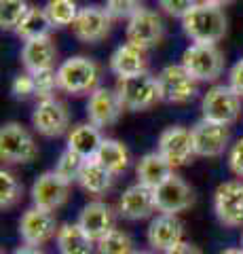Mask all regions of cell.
<instances>
[{
    "mask_svg": "<svg viewBox=\"0 0 243 254\" xmlns=\"http://www.w3.org/2000/svg\"><path fill=\"white\" fill-rule=\"evenodd\" d=\"M216 218L226 227H243V182L226 180L214 193Z\"/></svg>",
    "mask_w": 243,
    "mask_h": 254,
    "instance_id": "14",
    "label": "cell"
},
{
    "mask_svg": "<svg viewBox=\"0 0 243 254\" xmlns=\"http://www.w3.org/2000/svg\"><path fill=\"white\" fill-rule=\"evenodd\" d=\"M146 51H142L140 47L136 45H129L125 43L121 47H116L110 55V70L119 76H136V74H142L148 72V62H146Z\"/></svg>",
    "mask_w": 243,
    "mask_h": 254,
    "instance_id": "22",
    "label": "cell"
},
{
    "mask_svg": "<svg viewBox=\"0 0 243 254\" xmlns=\"http://www.w3.org/2000/svg\"><path fill=\"white\" fill-rule=\"evenodd\" d=\"M13 254H45V250L41 248V246H28V244H23V246H19L17 250H13Z\"/></svg>",
    "mask_w": 243,
    "mask_h": 254,
    "instance_id": "41",
    "label": "cell"
},
{
    "mask_svg": "<svg viewBox=\"0 0 243 254\" xmlns=\"http://www.w3.org/2000/svg\"><path fill=\"white\" fill-rule=\"evenodd\" d=\"M156 150L165 157V161L171 168H182V165L191 163V159L194 157L191 129H186L182 125H171L167 129H163Z\"/></svg>",
    "mask_w": 243,
    "mask_h": 254,
    "instance_id": "16",
    "label": "cell"
},
{
    "mask_svg": "<svg viewBox=\"0 0 243 254\" xmlns=\"http://www.w3.org/2000/svg\"><path fill=\"white\" fill-rule=\"evenodd\" d=\"M32 127L45 138H57L70 131L68 106L57 98L38 100L32 110Z\"/></svg>",
    "mask_w": 243,
    "mask_h": 254,
    "instance_id": "9",
    "label": "cell"
},
{
    "mask_svg": "<svg viewBox=\"0 0 243 254\" xmlns=\"http://www.w3.org/2000/svg\"><path fill=\"white\" fill-rule=\"evenodd\" d=\"M104 165L106 170H110L114 176L127 172L129 163H131V155H129V148L123 144L121 140H114V138H104L101 146L97 150V155L93 157Z\"/></svg>",
    "mask_w": 243,
    "mask_h": 254,
    "instance_id": "27",
    "label": "cell"
},
{
    "mask_svg": "<svg viewBox=\"0 0 243 254\" xmlns=\"http://www.w3.org/2000/svg\"><path fill=\"white\" fill-rule=\"evenodd\" d=\"M184 237V227L176 214H156L146 229V240L152 250L167 252L178 246Z\"/></svg>",
    "mask_w": 243,
    "mask_h": 254,
    "instance_id": "18",
    "label": "cell"
},
{
    "mask_svg": "<svg viewBox=\"0 0 243 254\" xmlns=\"http://www.w3.org/2000/svg\"><path fill=\"white\" fill-rule=\"evenodd\" d=\"M23 195V185L13 172L2 170L0 172V208L11 210L19 203Z\"/></svg>",
    "mask_w": 243,
    "mask_h": 254,
    "instance_id": "30",
    "label": "cell"
},
{
    "mask_svg": "<svg viewBox=\"0 0 243 254\" xmlns=\"http://www.w3.org/2000/svg\"><path fill=\"white\" fill-rule=\"evenodd\" d=\"M104 6L112 19H129L142 9V0H104Z\"/></svg>",
    "mask_w": 243,
    "mask_h": 254,
    "instance_id": "35",
    "label": "cell"
},
{
    "mask_svg": "<svg viewBox=\"0 0 243 254\" xmlns=\"http://www.w3.org/2000/svg\"><path fill=\"white\" fill-rule=\"evenodd\" d=\"M154 201H156V212L180 214L194 203V193L182 176L171 174L163 185L154 189Z\"/></svg>",
    "mask_w": 243,
    "mask_h": 254,
    "instance_id": "15",
    "label": "cell"
},
{
    "mask_svg": "<svg viewBox=\"0 0 243 254\" xmlns=\"http://www.w3.org/2000/svg\"><path fill=\"white\" fill-rule=\"evenodd\" d=\"M28 11V0H0V26H2V30L15 32Z\"/></svg>",
    "mask_w": 243,
    "mask_h": 254,
    "instance_id": "31",
    "label": "cell"
},
{
    "mask_svg": "<svg viewBox=\"0 0 243 254\" xmlns=\"http://www.w3.org/2000/svg\"><path fill=\"white\" fill-rule=\"evenodd\" d=\"M241 95L231 85H214L201 98V119L211 123L233 125L241 115Z\"/></svg>",
    "mask_w": 243,
    "mask_h": 254,
    "instance_id": "5",
    "label": "cell"
},
{
    "mask_svg": "<svg viewBox=\"0 0 243 254\" xmlns=\"http://www.w3.org/2000/svg\"><path fill=\"white\" fill-rule=\"evenodd\" d=\"M241 248H243V244H241Z\"/></svg>",
    "mask_w": 243,
    "mask_h": 254,
    "instance_id": "45",
    "label": "cell"
},
{
    "mask_svg": "<svg viewBox=\"0 0 243 254\" xmlns=\"http://www.w3.org/2000/svg\"><path fill=\"white\" fill-rule=\"evenodd\" d=\"M70 185H72V182L64 180L55 170L45 172V174H41V176L34 180L32 189H30L32 203L36 205V208L55 212V210H59L61 205L68 201Z\"/></svg>",
    "mask_w": 243,
    "mask_h": 254,
    "instance_id": "11",
    "label": "cell"
},
{
    "mask_svg": "<svg viewBox=\"0 0 243 254\" xmlns=\"http://www.w3.org/2000/svg\"><path fill=\"white\" fill-rule=\"evenodd\" d=\"M123 106L116 95V89L108 87H97L93 93H89L87 100V119L96 127H110L121 119Z\"/></svg>",
    "mask_w": 243,
    "mask_h": 254,
    "instance_id": "17",
    "label": "cell"
},
{
    "mask_svg": "<svg viewBox=\"0 0 243 254\" xmlns=\"http://www.w3.org/2000/svg\"><path fill=\"white\" fill-rule=\"evenodd\" d=\"M199 2L201 0H159V6L163 9V13L169 15V17L184 19Z\"/></svg>",
    "mask_w": 243,
    "mask_h": 254,
    "instance_id": "37",
    "label": "cell"
},
{
    "mask_svg": "<svg viewBox=\"0 0 243 254\" xmlns=\"http://www.w3.org/2000/svg\"><path fill=\"white\" fill-rule=\"evenodd\" d=\"M112 28V15L106 11V6L87 4L78 11L76 19L72 23V32L78 41L83 43H99L110 34Z\"/></svg>",
    "mask_w": 243,
    "mask_h": 254,
    "instance_id": "13",
    "label": "cell"
},
{
    "mask_svg": "<svg viewBox=\"0 0 243 254\" xmlns=\"http://www.w3.org/2000/svg\"><path fill=\"white\" fill-rule=\"evenodd\" d=\"M114 89L123 110H129V113H142V110L152 108L156 102H161L159 83H156V76H152L150 72L119 78Z\"/></svg>",
    "mask_w": 243,
    "mask_h": 254,
    "instance_id": "3",
    "label": "cell"
},
{
    "mask_svg": "<svg viewBox=\"0 0 243 254\" xmlns=\"http://www.w3.org/2000/svg\"><path fill=\"white\" fill-rule=\"evenodd\" d=\"M0 157L11 165L30 163L38 157V144L21 123L9 121L0 129Z\"/></svg>",
    "mask_w": 243,
    "mask_h": 254,
    "instance_id": "6",
    "label": "cell"
},
{
    "mask_svg": "<svg viewBox=\"0 0 243 254\" xmlns=\"http://www.w3.org/2000/svg\"><path fill=\"white\" fill-rule=\"evenodd\" d=\"M191 136L197 157H220L229 148L231 131L229 125L211 123L207 119H201L191 127Z\"/></svg>",
    "mask_w": 243,
    "mask_h": 254,
    "instance_id": "12",
    "label": "cell"
},
{
    "mask_svg": "<svg viewBox=\"0 0 243 254\" xmlns=\"http://www.w3.org/2000/svg\"><path fill=\"white\" fill-rule=\"evenodd\" d=\"M53 30L49 17H47V11L45 6H30V11L26 13V17L19 21L17 34L23 43L26 41H32V38H41V36H49V32Z\"/></svg>",
    "mask_w": 243,
    "mask_h": 254,
    "instance_id": "28",
    "label": "cell"
},
{
    "mask_svg": "<svg viewBox=\"0 0 243 254\" xmlns=\"http://www.w3.org/2000/svg\"><path fill=\"white\" fill-rule=\"evenodd\" d=\"M85 161H87V159H83L78 153H74V150L66 148L64 153L59 155V159H57V163H55V172H57L64 180L74 182V180H78V174H81Z\"/></svg>",
    "mask_w": 243,
    "mask_h": 254,
    "instance_id": "33",
    "label": "cell"
},
{
    "mask_svg": "<svg viewBox=\"0 0 243 254\" xmlns=\"http://www.w3.org/2000/svg\"><path fill=\"white\" fill-rule=\"evenodd\" d=\"M131 254H150V252H142V250H138V252H136V250H133Z\"/></svg>",
    "mask_w": 243,
    "mask_h": 254,
    "instance_id": "44",
    "label": "cell"
},
{
    "mask_svg": "<svg viewBox=\"0 0 243 254\" xmlns=\"http://www.w3.org/2000/svg\"><path fill=\"white\" fill-rule=\"evenodd\" d=\"M229 168L237 178H243V136L235 140L229 148Z\"/></svg>",
    "mask_w": 243,
    "mask_h": 254,
    "instance_id": "38",
    "label": "cell"
},
{
    "mask_svg": "<svg viewBox=\"0 0 243 254\" xmlns=\"http://www.w3.org/2000/svg\"><path fill=\"white\" fill-rule=\"evenodd\" d=\"M45 11L53 28H66L74 23L81 9L76 6L74 0H47Z\"/></svg>",
    "mask_w": 243,
    "mask_h": 254,
    "instance_id": "29",
    "label": "cell"
},
{
    "mask_svg": "<svg viewBox=\"0 0 243 254\" xmlns=\"http://www.w3.org/2000/svg\"><path fill=\"white\" fill-rule=\"evenodd\" d=\"M201 2H207V4H216V6H222V9H224L226 4H233L235 0H201Z\"/></svg>",
    "mask_w": 243,
    "mask_h": 254,
    "instance_id": "42",
    "label": "cell"
},
{
    "mask_svg": "<svg viewBox=\"0 0 243 254\" xmlns=\"http://www.w3.org/2000/svg\"><path fill=\"white\" fill-rule=\"evenodd\" d=\"M101 142H104L101 129L87 121V123H78L74 127H70L68 138H66V148L74 150L83 159H93L97 155Z\"/></svg>",
    "mask_w": 243,
    "mask_h": 254,
    "instance_id": "23",
    "label": "cell"
},
{
    "mask_svg": "<svg viewBox=\"0 0 243 254\" xmlns=\"http://www.w3.org/2000/svg\"><path fill=\"white\" fill-rule=\"evenodd\" d=\"M99 76H101L99 64L91 58H85V55L68 58L57 66L59 89L70 95L93 93L99 87Z\"/></svg>",
    "mask_w": 243,
    "mask_h": 254,
    "instance_id": "2",
    "label": "cell"
},
{
    "mask_svg": "<svg viewBox=\"0 0 243 254\" xmlns=\"http://www.w3.org/2000/svg\"><path fill=\"white\" fill-rule=\"evenodd\" d=\"M133 242L131 237L121 231V229H112L108 235H104L97 242V254H131Z\"/></svg>",
    "mask_w": 243,
    "mask_h": 254,
    "instance_id": "32",
    "label": "cell"
},
{
    "mask_svg": "<svg viewBox=\"0 0 243 254\" xmlns=\"http://www.w3.org/2000/svg\"><path fill=\"white\" fill-rule=\"evenodd\" d=\"M55 240L59 254H93V244H96L78 222L61 225Z\"/></svg>",
    "mask_w": 243,
    "mask_h": 254,
    "instance_id": "26",
    "label": "cell"
},
{
    "mask_svg": "<svg viewBox=\"0 0 243 254\" xmlns=\"http://www.w3.org/2000/svg\"><path fill=\"white\" fill-rule=\"evenodd\" d=\"M163 254H203V252L194 244H191V242H180L178 246H174L171 250L163 252Z\"/></svg>",
    "mask_w": 243,
    "mask_h": 254,
    "instance_id": "40",
    "label": "cell"
},
{
    "mask_svg": "<svg viewBox=\"0 0 243 254\" xmlns=\"http://www.w3.org/2000/svg\"><path fill=\"white\" fill-rule=\"evenodd\" d=\"M76 182L89 195H104L114 185V174L110 170H106L97 159H87Z\"/></svg>",
    "mask_w": 243,
    "mask_h": 254,
    "instance_id": "25",
    "label": "cell"
},
{
    "mask_svg": "<svg viewBox=\"0 0 243 254\" xmlns=\"http://www.w3.org/2000/svg\"><path fill=\"white\" fill-rule=\"evenodd\" d=\"M19 58L26 72L30 74L41 72V70H51L55 68V62H57V47L51 36L32 38V41L23 43Z\"/></svg>",
    "mask_w": 243,
    "mask_h": 254,
    "instance_id": "21",
    "label": "cell"
},
{
    "mask_svg": "<svg viewBox=\"0 0 243 254\" xmlns=\"http://www.w3.org/2000/svg\"><path fill=\"white\" fill-rule=\"evenodd\" d=\"M156 212V201H154V189L146 185H131L125 189V193L119 199V214L127 220H144L150 218Z\"/></svg>",
    "mask_w": 243,
    "mask_h": 254,
    "instance_id": "19",
    "label": "cell"
},
{
    "mask_svg": "<svg viewBox=\"0 0 243 254\" xmlns=\"http://www.w3.org/2000/svg\"><path fill=\"white\" fill-rule=\"evenodd\" d=\"M229 85L243 98V58L231 68V72H229Z\"/></svg>",
    "mask_w": 243,
    "mask_h": 254,
    "instance_id": "39",
    "label": "cell"
},
{
    "mask_svg": "<svg viewBox=\"0 0 243 254\" xmlns=\"http://www.w3.org/2000/svg\"><path fill=\"white\" fill-rule=\"evenodd\" d=\"M57 231H59L57 218L51 210H43L32 205L19 218V237L28 246H45L53 237H57Z\"/></svg>",
    "mask_w": 243,
    "mask_h": 254,
    "instance_id": "10",
    "label": "cell"
},
{
    "mask_svg": "<svg viewBox=\"0 0 243 254\" xmlns=\"http://www.w3.org/2000/svg\"><path fill=\"white\" fill-rule=\"evenodd\" d=\"M182 30L193 43L216 45L226 34V15L222 6L199 2L182 19Z\"/></svg>",
    "mask_w": 243,
    "mask_h": 254,
    "instance_id": "1",
    "label": "cell"
},
{
    "mask_svg": "<svg viewBox=\"0 0 243 254\" xmlns=\"http://www.w3.org/2000/svg\"><path fill=\"white\" fill-rule=\"evenodd\" d=\"M182 66L197 83H214L224 72V53L218 45L193 43L182 53Z\"/></svg>",
    "mask_w": 243,
    "mask_h": 254,
    "instance_id": "4",
    "label": "cell"
},
{
    "mask_svg": "<svg viewBox=\"0 0 243 254\" xmlns=\"http://www.w3.org/2000/svg\"><path fill=\"white\" fill-rule=\"evenodd\" d=\"M125 36H127L129 45H136L142 51L152 49L165 36V26H163L161 15L152 9H144L142 6L133 17L127 19Z\"/></svg>",
    "mask_w": 243,
    "mask_h": 254,
    "instance_id": "8",
    "label": "cell"
},
{
    "mask_svg": "<svg viewBox=\"0 0 243 254\" xmlns=\"http://www.w3.org/2000/svg\"><path fill=\"white\" fill-rule=\"evenodd\" d=\"M171 174H174V168L165 161L159 150H152V153H146L136 165V176L140 185H146L150 189H156L159 185H163Z\"/></svg>",
    "mask_w": 243,
    "mask_h": 254,
    "instance_id": "24",
    "label": "cell"
},
{
    "mask_svg": "<svg viewBox=\"0 0 243 254\" xmlns=\"http://www.w3.org/2000/svg\"><path fill=\"white\" fill-rule=\"evenodd\" d=\"M220 254H243V248H224Z\"/></svg>",
    "mask_w": 243,
    "mask_h": 254,
    "instance_id": "43",
    "label": "cell"
},
{
    "mask_svg": "<svg viewBox=\"0 0 243 254\" xmlns=\"http://www.w3.org/2000/svg\"><path fill=\"white\" fill-rule=\"evenodd\" d=\"M114 210L112 205H108L106 201H89L78 214V225L83 227V231L87 233L93 242H99L104 235H108L114 227Z\"/></svg>",
    "mask_w": 243,
    "mask_h": 254,
    "instance_id": "20",
    "label": "cell"
},
{
    "mask_svg": "<svg viewBox=\"0 0 243 254\" xmlns=\"http://www.w3.org/2000/svg\"><path fill=\"white\" fill-rule=\"evenodd\" d=\"M34 89H36V98L38 100H47V98H55V89H59V81H57V70H41L34 72Z\"/></svg>",
    "mask_w": 243,
    "mask_h": 254,
    "instance_id": "34",
    "label": "cell"
},
{
    "mask_svg": "<svg viewBox=\"0 0 243 254\" xmlns=\"http://www.w3.org/2000/svg\"><path fill=\"white\" fill-rule=\"evenodd\" d=\"M11 95L15 100H28L36 95V89H34V76L30 72H21L13 78L11 83Z\"/></svg>",
    "mask_w": 243,
    "mask_h": 254,
    "instance_id": "36",
    "label": "cell"
},
{
    "mask_svg": "<svg viewBox=\"0 0 243 254\" xmlns=\"http://www.w3.org/2000/svg\"><path fill=\"white\" fill-rule=\"evenodd\" d=\"M156 83H159L161 102H169V104H186L197 95L199 83L186 72L182 64H169L156 74Z\"/></svg>",
    "mask_w": 243,
    "mask_h": 254,
    "instance_id": "7",
    "label": "cell"
}]
</instances>
